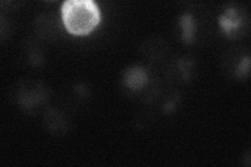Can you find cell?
I'll return each instance as SVG.
<instances>
[{
	"mask_svg": "<svg viewBox=\"0 0 251 167\" xmlns=\"http://www.w3.org/2000/svg\"><path fill=\"white\" fill-rule=\"evenodd\" d=\"M146 82V74L140 69H132L126 75V83L131 88H138Z\"/></svg>",
	"mask_w": 251,
	"mask_h": 167,
	"instance_id": "2",
	"label": "cell"
},
{
	"mask_svg": "<svg viewBox=\"0 0 251 167\" xmlns=\"http://www.w3.org/2000/svg\"><path fill=\"white\" fill-rule=\"evenodd\" d=\"M62 18L70 34L87 35L98 26L100 13L90 0H69L62 6Z\"/></svg>",
	"mask_w": 251,
	"mask_h": 167,
	"instance_id": "1",
	"label": "cell"
}]
</instances>
